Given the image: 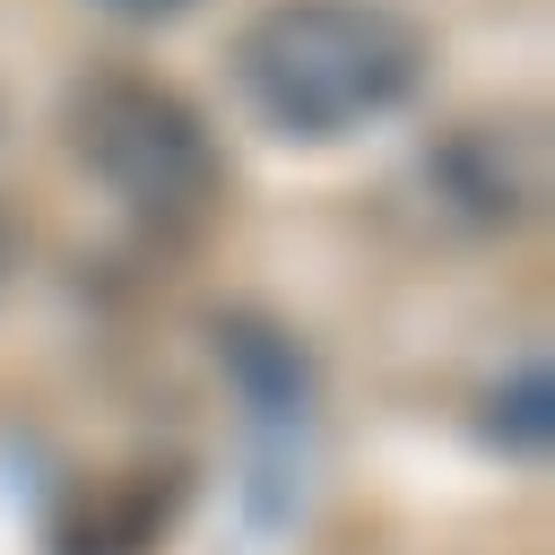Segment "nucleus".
<instances>
[{"label":"nucleus","instance_id":"1","mask_svg":"<svg viewBox=\"0 0 555 555\" xmlns=\"http://www.w3.org/2000/svg\"><path fill=\"white\" fill-rule=\"evenodd\" d=\"M425 61L434 43L399 0H260L225 43L243 113L286 147H338L390 121L425 87Z\"/></svg>","mask_w":555,"mask_h":555},{"label":"nucleus","instance_id":"2","mask_svg":"<svg viewBox=\"0 0 555 555\" xmlns=\"http://www.w3.org/2000/svg\"><path fill=\"white\" fill-rule=\"evenodd\" d=\"M61 147L130 225H147L165 243L199 234L225 208V147L173 78L87 69L61 95Z\"/></svg>","mask_w":555,"mask_h":555},{"label":"nucleus","instance_id":"3","mask_svg":"<svg viewBox=\"0 0 555 555\" xmlns=\"http://www.w3.org/2000/svg\"><path fill=\"white\" fill-rule=\"evenodd\" d=\"M425 182L442 199V217L460 225H529L538 199H546V130L538 113H477V121H451L425 156Z\"/></svg>","mask_w":555,"mask_h":555},{"label":"nucleus","instance_id":"4","mask_svg":"<svg viewBox=\"0 0 555 555\" xmlns=\"http://www.w3.org/2000/svg\"><path fill=\"white\" fill-rule=\"evenodd\" d=\"M486 434H494L512 460H546V442H555V382H546V364H538V356H529V364L494 390Z\"/></svg>","mask_w":555,"mask_h":555},{"label":"nucleus","instance_id":"5","mask_svg":"<svg viewBox=\"0 0 555 555\" xmlns=\"http://www.w3.org/2000/svg\"><path fill=\"white\" fill-rule=\"evenodd\" d=\"M95 9H113V17H130V26H165V17H182V9H199V0H95Z\"/></svg>","mask_w":555,"mask_h":555},{"label":"nucleus","instance_id":"6","mask_svg":"<svg viewBox=\"0 0 555 555\" xmlns=\"http://www.w3.org/2000/svg\"><path fill=\"white\" fill-rule=\"evenodd\" d=\"M9 260H17V234H9V217H0V278H9Z\"/></svg>","mask_w":555,"mask_h":555}]
</instances>
